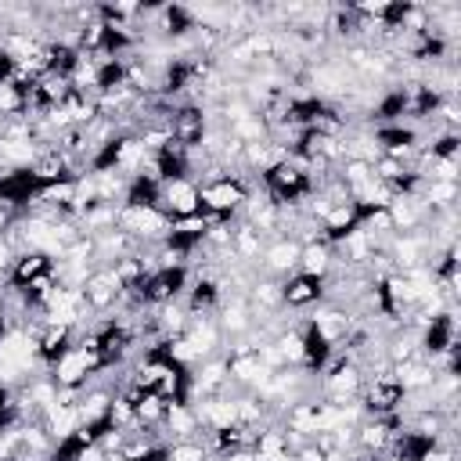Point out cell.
Segmentation results:
<instances>
[{"mask_svg":"<svg viewBox=\"0 0 461 461\" xmlns=\"http://www.w3.org/2000/svg\"><path fill=\"white\" fill-rule=\"evenodd\" d=\"M331 267H335V245H328V241H310V245H303V252H299V267H295V270L328 281Z\"/></svg>","mask_w":461,"mask_h":461,"instance_id":"obj_15","label":"cell"},{"mask_svg":"<svg viewBox=\"0 0 461 461\" xmlns=\"http://www.w3.org/2000/svg\"><path fill=\"white\" fill-rule=\"evenodd\" d=\"M252 191V180L249 176H220V180H209V184H198V198H202V212L209 216H234L241 212L245 198Z\"/></svg>","mask_w":461,"mask_h":461,"instance_id":"obj_2","label":"cell"},{"mask_svg":"<svg viewBox=\"0 0 461 461\" xmlns=\"http://www.w3.org/2000/svg\"><path fill=\"white\" fill-rule=\"evenodd\" d=\"M324 295H328V281H321V277H310V274L295 270L281 281V303L288 310H310V306L324 303Z\"/></svg>","mask_w":461,"mask_h":461,"instance_id":"obj_9","label":"cell"},{"mask_svg":"<svg viewBox=\"0 0 461 461\" xmlns=\"http://www.w3.org/2000/svg\"><path fill=\"white\" fill-rule=\"evenodd\" d=\"M155 205H158L169 220L202 212L198 180H194V176H169V180H158V202H155Z\"/></svg>","mask_w":461,"mask_h":461,"instance_id":"obj_4","label":"cell"},{"mask_svg":"<svg viewBox=\"0 0 461 461\" xmlns=\"http://www.w3.org/2000/svg\"><path fill=\"white\" fill-rule=\"evenodd\" d=\"M79 292H83L90 313H108L119 303V295H122V285H119V277H115L112 267H94Z\"/></svg>","mask_w":461,"mask_h":461,"instance_id":"obj_7","label":"cell"},{"mask_svg":"<svg viewBox=\"0 0 461 461\" xmlns=\"http://www.w3.org/2000/svg\"><path fill=\"white\" fill-rule=\"evenodd\" d=\"M169 216L158 205H119L115 227L133 241V245H158L169 238Z\"/></svg>","mask_w":461,"mask_h":461,"instance_id":"obj_1","label":"cell"},{"mask_svg":"<svg viewBox=\"0 0 461 461\" xmlns=\"http://www.w3.org/2000/svg\"><path fill=\"white\" fill-rule=\"evenodd\" d=\"M400 403H403V389H400L393 367H378V371L364 375V389H360L364 414H396Z\"/></svg>","mask_w":461,"mask_h":461,"instance_id":"obj_3","label":"cell"},{"mask_svg":"<svg viewBox=\"0 0 461 461\" xmlns=\"http://www.w3.org/2000/svg\"><path fill=\"white\" fill-rule=\"evenodd\" d=\"M187 281H191V270H187V267L155 270V274H148L144 285H140V303H144L148 310L166 306V303H176V299H184Z\"/></svg>","mask_w":461,"mask_h":461,"instance_id":"obj_5","label":"cell"},{"mask_svg":"<svg viewBox=\"0 0 461 461\" xmlns=\"http://www.w3.org/2000/svg\"><path fill=\"white\" fill-rule=\"evenodd\" d=\"M357 227H360V209H357V202H339V205H331V209L321 216V241L339 245V241L349 238Z\"/></svg>","mask_w":461,"mask_h":461,"instance_id":"obj_12","label":"cell"},{"mask_svg":"<svg viewBox=\"0 0 461 461\" xmlns=\"http://www.w3.org/2000/svg\"><path fill=\"white\" fill-rule=\"evenodd\" d=\"M54 270V259L47 256V252H36V249H25V252H18V256H11V267H7V285H14V288H29L36 277H43V274H50Z\"/></svg>","mask_w":461,"mask_h":461,"instance_id":"obj_11","label":"cell"},{"mask_svg":"<svg viewBox=\"0 0 461 461\" xmlns=\"http://www.w3.org/2000/svg\"><path fill=\"white\" fill-rule=\"evenodd\" d=\"M306 324H310V328H313V331H317V335H321V339H324L331 349H339V346L349 339V331L357 328V317H353L346 306L328 303V306H321V310H317V313H313Z\"/></svg>","mask_w":461,"mask_h":461,"instance_id":"obj_8","label":"cell"},{"mask_svg":"<svg viewBox=\"0 0 461 461\" xmlns=\"http://www.w3.org/2000/svg\"><path fill=\"white\" fill-rule=\"evenodd\" d=\"M32 335H36V360L43 371L76 342V328H65V324H40Z\"/></svg>","mask_w":461,"mask_h":461,"instance_id":"obj_13","label":"cell"},{"mask_svg":"<svg viewBox=\"0 0 461 461\" xmlns=\"http://www.w3.org/2000/svg\"><path fill=\"white\" fill-rule=\"evenodd\" d=\"M162 432H169L173 439H194V436L202 432L194 407H191V403H184V400H169V407H166V421H162ZM173 439H169V443H173Z\"/></svg>","mask_w":461,"mask_h":461,"instance_id":"obj_14","label":"cell"},{"mask_svg":"<svg viewBox=\"0 0 461 461\" xmlns=\"http://www.w3.org/2000/svg\"><path fill=\"white\" fill-rule=\"evenodd\" d=\"M393 375H396V382H400L403 396H407V393H425V389L432 385V378H436V371L421 360V353H418V357H411V360L393 364Z\"/></svg>","mask_w":461,"mask_h":461,"instance_id":"obj_16","label":"cell"},{"mask_svg":"<svg viewBox=\"0 0 461 461\" xmlns=\"http://www.w3.org/2000/svg\"><path fill=\"white\" fill-rule=\"evenodd\" d=\"M299 252H303V245H299L295 238H288V234L270 238V241L263 245V256H259V270H263V277H277V281H285L288 274H295V267H299Z\"/></svg>","mask_w":461,"mask_h":461,"instance_id":"obj_6","label":"cell"},{"mask_svg":"<svg viewBox=\"0 0 461 461\" xmlns=\"http://www.w3.org/2000/svg\"><path fill=\"white\" fill-rule=\"evenodd\" d=\"M385 212H389V223H393L396 234L425 230V223H429V209H425V202L418 194H396Z\"/></svg>","mask_w":461,"mask_h":461,"instance_id":"obj_10","label":"cell"},{"mask_svg":"<svg viewBox=\"0 0 461 461\" xmlns=\"http://www.w3.org/2000/svg\"><path fill=\"white\" fill-rule=\"evenodd\" d=\"M104 461H126V457H119V454H104Z\"/></svg>","mask_w":461,"mask_h":461,"instance_id":"obj_17","label":"cell"}]
</instances>
